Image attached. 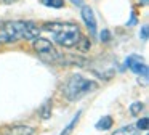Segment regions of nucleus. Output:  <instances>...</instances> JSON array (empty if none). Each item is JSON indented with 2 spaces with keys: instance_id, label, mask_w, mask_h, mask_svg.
<instances>
[{
  "instance_id": "obj_1",
  "label": "nucleus",
  "mask_w": 149,
  "mask_h": 135,
  "mask_svg": "<svg viewBox=\"0 0 149 135\" xmlns=\"http://www.w3.org/2000/svg\"><path fill=\"white\" fill-rule=\"evenodd\" d=\"M47 32L53 35V40L58 45L66 48L75 47L80 39V27L75 22H63V21H52L42 26Z\"/></svg>"
},
{
  "instance_id": "obj_2",
  "label": "nucleus",
  "mask_w": 149,
  "mask_h": 135,
  "mask_svg": "<svg viewBox=\"0 0 149 135\" xmlns=\"http://www.w3.org/2000/svg\"><path fill=\"white\" fill-rule=\"evenodd\" d=\"M98 84L95 80H90L87 77H84L82 74H72L66 84L63 85V92H64L66 98L75 101V100H80L82 96L88 95L90 92L96 90Z\"/></svg>"
},
{
  "instance_id": "obj_3",
  "label": "nucleus",
  "mask_w": 149,
  "mask_h": 135,
  "mask_svg": "<svg viewBox=\"0 0 149 135\" xmlns=\"http://www.w3.org/2000/svg\"><path fill=\"white\" fill-rule=\"evenodd\" d=\"M27 21H0V44H13L24 39Z\"/></svg>"
},
{
  "instance_id": "obj_4",
  "label": "nucleus",
  "mask_w": 149,
  "mask_h": 135,
  "mask_svg": "<svg viewBox=\"0 0 149 135\" xmlns=\"http://www.w3.org/2000/svg\"><path fill=\"white\" fill-rule=\"evenodd\" d=\"M34 50L37 51L40 58L47 63H56L59 60V55L56 51V48L53 47V44L48 40V39L43 37H37L34 39Z\"/></svg>"
},
{
  "instance_id": "obj_5",
  "label": "nucleus",
  "mask_w": 149,
  "mask_h": 135,
  "mask_svg": "<svg viewBox=\"0 0 149 135\" xmlns=\"http://www.w3.org/2000/svg\"><path fill=\"white\" fill-rule=\"evenodd\" d=\"M125 64H127V66H128L135 74H139V76L148 77V66L143 63L141 56H138V55H130V56H127Z\"/></svg>"
},
{
  "instance_id": "obj_6",
  "label": "nucleus",
  "mask_w": 149,
  "mask_h": 135,
  "mask_svg": "<svg viewBox=\"0 0 149 135\" xmlns=\"http://www.w3.org/2000/svg\"><path fill=\"white\" fill-rule=\"evenodd\" d=\"M36 129L31 125H23V124H16V125H5L0 129L2 135H34Z\"/></svg>"
},
{
  "instance_id": "obj_7",
  "label": "nucleus",
  "mask_w": 149,
  "mask_h": 135,
  "mask_svg": "<svg viewBox=\"0 0 149 135\" xmlns=\"http://www.w3.org/2000/svg\"><path fill=\"white\" fill-rule=\"evenodd\" d=\"M82 19H84L87 29L90 31V35H95L96 34V18H95V11L91 10V6L88 5H82Z\"/></svg>"
},
{
  "instance_id": "obj_8",
  "label": "nucleus",
  "mask_w": 149,
  "mask_h": 135,
  "mask_svg": "<svg viewBox=\"0 0 149 135\" xmlns=\"http://www.w3.org/2000/svg\"><path fill=\"white\" fill-rule=\"evenodd\" d=\"M80 116H82V111H79L77 114L74 116V117L71 119V122H69L68 125H66L64 129H63V132L59 135H71L72 134V130H74V127L77 125V122H79V119H80Z\"/></svg>"
},
{
  "instance_id": "obj_9",
  "label": "nucleus",
  "mask_w": 149,
  "mask_h": 135,
  "mask_svg": "<svg viewBox=\"0 0 149 135\" xmlns=\"http://www.w3.org/2000/svg\"><path fill=\"white\" fill-rule=\"evenodd\" d=\"M112 124L114 122H112V117H111V116H103V117L96 122L95 127H96L98 130H107V129L112 127Z\"/></svg>"
},
{
  "instance_id": "obj_10",
  "label": "nucleus",
  "mask_w": 149,
  "mask_h": 135,
  "mask_svg": "<svg viewBox=\"0 0 149 135\" xmlns=\"http://www.w3.org/2000/svg\"><path fill=\"white\" fill-rule=\"evenodd\" d=\"M138 134V129H136V125H125V127H120L117 129L114 134L111 135H136Z\"/></svg>"
},
{
  "instance_id": "obj_11",
  "label": "nucleus",
  "mask_w": 149,
  "mask_h": 135,
  "mask_svg": "<svg viewBox=\"0 0 149 135\" xmlns=\"http://www.w3.org/2000/svg\"><path fill=\"white\" fill-rule=\"evenodd\" d=\"M39 112H40V117L42 119H48L50 116H52V101L47 100V101L42 105V108L39 109Z\"/></svg>"
},
{
  "instance_id": "obj_12",
  "label": "nucleus",
  "mask_w": 149,
  "mask_h": 135,
  "mask_svg": "<svg viewBox=\"0 0 149 135\" xmlns=\"http://www.w3.org/2000/svg\"><path fill=\"white\" fill-rule=\"evenodd\" d=\"M40 3L48 8H63L64 6V0H40Z\"/></svg>"
},
{
  "instance_id": "obj_13",
  "label": "nucleus",
  "mask_w": 149,
  "mask_h": 135,
  "mask_svg": "<svg viewBox=\"0 0 149 135\" xmlns=\"http://www.w3.org/2000/svg\"><path fill=\"white\" fill-rule=\"evenodd\" d=\"M143 109H144V103L135 101V103H132V105H130V114H132V116H138Z\"/></svg>"
},
{
  "instance_id": "obj_14",
  "label": "nucleus",
  "mask_w": 149,
  "mask_h": 135,
  "mask_svg": "<svg viewBox=\"0 0 149 135\" xmlns=\"http://www.w3.org/2000/svg\"><path fill=\"white\" fill-rule=\"evenodd\" d=\"M77 45H79V48H80L82 51H87L88 48L91 47V44H88V40H87V39H85V37H82V35H80V39H79ZM77 45H75V47H77Z\"/></svg>"
},
{
  "instance_id": "obj_15",
  "label": "nucleus",
  "mask_w": 149,
  "mask_h": 135,
  "mask_svg": "<svg viewBox=\"0 0 149 135\" xmlns=\"http://www.w3.org/2000/svg\"><path fill=\"white\" fill-rule=\"evenodd\" d=\"M148 127H149V119L148 117L139 119L138 124H136V129H138V130H148Z\"/></svg>"
},
{
  "instance_id": "obj_16",
  "label": "nucleus",
  "mask_w": 149,
  "mask_h": 135,
  "mask_svg": "<svg viewBox=\"0 0 149 135\" xmlns=\"http://www.w3.org/2000/svg\"><path fill=\"white\" fill-rule=\"evenodd\" d=\"M100 39H101V42H109L111 40V32L107 31V29H103V31H101Z\"/></svg>"
},
{
  "instance_id": "obj_17",
  "label": "nucleus",
  "mask_w": 149,
  "mask_h": 135,
  "mask_svg": "<svg viewBox=\"0 0 149 135\" xmlns=\"http://www.w3.org/2000/svg\"><path fill=\"white\" fill-rule=\"evenodd\" d=\"M139 37L143 39V40H148V24H144L143 26V29H141V34H139Z\"/></svg>"
},
{
  "instance_id": "obj_18",
  "label": "nucleus",
  "mask_w": 149,
  "mask_h": 135,
  "mask_svg": "<svg viewBox=\"0 0 149 135\" xmlns=\"http://www.w3.org/2000/svg\"><path fill=\"white\" fill-rule=\"evenodd\" d=\"M135 24H136V15L132 13V18H130L128 22H127V26H135Z\"/></svg>"
},
{
  "instance_id": "obj_19",
  "label": "nucleus",
  "mask_w": 149,
  "mask_h": 135,
  "mask_svg": "<svg viewBox=\"0 0 149 135\" xmlns=\"http://www.w3.org/2000/svg\"><path fill=\"white\" fill-rule=\"evenodd\" d=\"M72 3H74V5H79V6H82L84 5V2H82V0H71Z\"/></svg>"
},
{
  "instance_id": "obj_20",
  "label": "nucleus",
  "mask_w": 149,
  "mask_h": 135,
  "mask_svg": "<svg viewBox=\"0 0 149 135\" xmlns=\"http://www.w3.org/2000/svg\"><path fill=\"white\" fill-rule=\"evenodd\" d=\"M5 3H11V2H15V0H3Z\"/></svg>"
},
{
  "instance_id": "obj_21",
  "label": "nucleus",
  "mask_w": 149,
  "mask_h": 135,
  "mask_svg": "<svg viewBox=\"0 0 149 135\" xmlns=\"http://www.w3.org/2000/svg\"><path fill=\"white\" fill-rule=\"evenodd\" d=\"M143 3H144V5H148V0H141Z\"/></svg>"
}]
</instances>
